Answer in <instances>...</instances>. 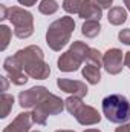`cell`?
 Segmentation results:
<instances>
[{
  "label": "cell",
  "mask_w": 130,
  "mask_h": 132,
  "mask_svg": "<svg viewBox=\"0 0 130 132\" xmlns=\"http://www.w3.org/2000/svg\"><path fill=\"white\" fill-rule=\"evenodd\" d=\"M124 65H126V66L130 69V51L124 54Z\"/></svg>",
  "instance_id": "26"
},
{
  "label": "cell",
  "mask_w": 130,
  "mask_h": 132,
  "mask_svg": "<svg viewBox=\"0 0 130 132\" xmlns=\"http://www.w3.org/2000/svg\"><path fill=\"white\" fill-rule=\"evenodd\" d=\"M75 22L72 17H61L52 22L46 31V43L52 51H61L70 40V35L73 32Z\"/></svg>",
  "instance_id": "3"
},
{
  "label": "cell",
  "mask_w": 130,
  "mask_h": 132,
  "mask_svg": "<svg viewBox=\"0 0 130 132\" xmlns=\"http://www.w3.org/2000/svg\"><path fill=\"white\" fill-rule=\"evenodd\" d=\"M32 132H40V131H32Z\"/></svg>",
  "instance_id": "30"
},
{
  "label": "cell",
  "mask_w": 130,
  "mask_h": 132,
  "mask_svg": "<svg viewBox=\"0 0 130 132\" xmlns=\"http://www.w3.org/2000/svg\"><path fill=\"white\" fill-rule=\"evenodd\" d=\"M20 5H25V6H34L37 3V0H18Z\"/></svg>",
  "instance_id": "25"
},
{
  "label": "cell",
  "mask_w": 130,
  "mask_h": 132,
  "mask_svg": "<svg viewBox=\"0 0 130 132\" xmlns=\"http://www.w3.org/2000/svg\"><path fill=\"white\" fill-rule=\"evenodd\" d=\"M3 69L5 72L8 74L9 80L17 85V86H22V85H26L28 83V75L20 69V66L15 63V60L12 57H8L5 62H3Z\"/></svg>",
  "instance_id": "11"
},
{
  "label": "cell",
  "mask_w": 130,
  "mask_h": 132,
  "mask_svg": "<svg viewBox=\"0 0 130 132\" xmlns=\"http://www.w3.org/2000/svg\"><path fill=\"white\" fill-rule=\"evenodd\" d=\"M57 85L61 91H64L70 95H75V97H86L87 95V86L84 81L81 80H69V78H58L57 80Z\"/></svg>",
  "instance_id": "10"
},
{
  "label": "cell",
  "mask_w": 130,
  "mask_h": 132,
  "mask_svg": "<svg viewBox=\"0 0 130 132\" xmlns=\"http://www.w3.org/2000/svg\"><path fill=\"white\" fill-rule=\"evenodd\" d=\"M12 59L20 66V69L31 78L46 80L51 74V68L44 62L43 49L37 45H31L23 49H18L12 55Z\"/></svg>",
  "instance_id": "1"
},
{
  "label": "cell",
  "mask_w": 130,
  "mask_h": 132,
  "mask_svg": "<svg viewBox=\"0 0 130 132\" xmlns=\"http://www.w3.org/2000/svg\"><path fill=\"white\" fill-rule=\"evenodd\" d=\"M118 38H119L121 43H124V45H130V28L121 29L119 34H118Z\"/></svg>",
  "instance_id": "22"
},
{
  "label": "cell",
  "mask_w": 130,
  "mask_h": 132,
  "mask_svg": "<svg viewBox=\"0 0 130 132\" xmlns=\"http://www.w3.org/2000/svg\"><path fill=\"white\" fill-rule=\"evenodd\" d=\"M84 132H101L99 129H87V131H84Z\"/></svg>",
  "instance_id": "28"
},
{
  "label": "cell",
  "mask_w": 130,
  "mask_h": 132,
  "mask_svg": "<svg viewBox=\"0 0 130 132\" xmlns=\"http://www.w3.org/2000/svg\"><path fill=\"white\" fill-rule=\"evenodd\" d=\"M11 37H12L11 29H9L6 25H2V26H0V42H2V43H0V51H5V49L8 48Z\"/></svg>",
  "instance_id": "21"
},
{
  "label": "cell",
  "mask_w": 130,
  "mask_h": 132,
  "mask_svg": "<svg viewBox=\"0 0 130 132\" xmlns=\"http://www.w3.org/2000/svg\"><path fill=\"white\" fill-rule=\"evenodd\" d=\"M101 9L103 8L99 5H97L95 0H84V3H83V6L80 9L78 15L81 19H84V20H98L99 22V19H101Z\"/></svg>",
  "instance_id": "13"
},
{
  "label": "cell",
  "mask_w": 130,
  "mask_h": 132,
  "mask_svg": "<svg viewBox=\"0 0 130 132\" xmlns=\"http://www.w3.org/2000/svg\"><path fill=\"white\" fill-rule=\"evenodd\" d=\"M83 77L90 83V85H98L101 80V72L99 68L90 63H86V66L83 68Z\"/></svg>",
  "instance_id": "15"
},
{
  "label": "cell",
  "mask_w": 130,
  "mask_h": 132,
  "mask_svg": "<svg viewBox=\"0 0 130 132\" xmlns=\"http://www.w3.org/2000/svg\"><path fill=\"white\" fill-rule=\"evenodd\" d=\"M0 11H2L0 19L11 20V23L14 25V34L18 38H28L34 34V17L29 11L20 8V6L6 8L3 5L0 6Z\"/></svg>",
  "instance_id": "2"
},
{
  "label": "cell",
  "mask_w": 130,
  "mask_h": 132,
  "mask_svg": "<svg viewBox=\"0 0 130 132\" xmlns=\"http://www.w3.org/2000/svg\"><path fill=\"white\" fill-rule=\"evenodd\" d=\"M38 11L44 15H52L58 11V3L55 0H41L38 5Z\"/></svg>",
  "instance_id": "18"
},
{
  "label": "cell",
  "mask_w": 130,
  "mask_h": 132,
  "mask_svg": "<svg viewBox=\"0 0 130 132\" xmlns=\"http://www.w3.org/2000/svg\"><path fill=\"white\" fill-rule=\"evenodd\" d=\"M123 63H124V55L123 51L118 48H112L103 54V66L112 75H116L123 71Z\"/></svg>",
  "instance_id": "8"
},
{
  "label": "cell",
  "mask_w": 130,
  "mask_h": 132,
  "mask_svg": "<svg viewBox=\"0 0 130 132\" xmlns=\"http://www.w3.org/2000/svg\"><path fill=\"white\" fill-rule=\"evenodd\" d=\"M107 19H109V23H112L115 26H119L127 20V11L124 8H121V6L110 8L109 14H107Z\"/></svg>",
  "instance_id": "14"
},
{
  "label": "cell",
  "mask_w": 130,
  "mask_h": 132,
  "mask_svg": "<svg viewBox=\"0 0 130 132\" xmlns=\"http://www.w3.org/2000/svg\"><path fill=\"white\" fill-rule=\"evenodd\" d=\"M64 101L51 94L49 91L41 97V100L37 103V106L34 108L32 114V121L37 125H46L48 121V117L49 115H57V114H61L63 109H64Z\"/></svg>",
  "instance_id": "5"
},
{
  "label": "cell",
  "mask_w": 130,
  "mask_h": 132,
  "mask_svg": "<svg viewBox=\"0 0 130 132\" xmlns=\"http://www.w3.org/2000/svg\"><path fill=\"white\" fill-rule=\"evenodd\" d=\"M103 114L112 123H127L130 120V103L121 94H110L103 100Z\"/></svg>",
  "instance_id": "4"
},
{
  "label": "cell",
  "mask_w": 130,
  "mask_h": 132,
  "mask_svg": "<svg viewBox=\"0 0 130 132\" xmlns=\"http://www.w3.org/2000/svg\"><path fill=\"white\" fill-rule=\"evenodd\" d=\"M89 49L90 48L84 42H80V40L73 42L70 45V48L64 54H61V57L58 59V62H57L58 69L61 72H73V71H77L83 65V62L86 60Z\"/></svg>",
  "instance_id": "7"
},
{
  "label": "cell",
  "mask_w": 130,
  "mask_h": 132,
  "mask_svg": "<svg viewBox=\"0 0 130 132\" xmlns=\"http://www.w3.org/2000/svg\"><path fill=\"white\" fill-rule=\"evenodd\" d=\"M12 104H14V97L9 95V94H2L0 97V117L2 118H6L9 111L12 109Z\"/></svg>",
  "instance_id": "17"
},
{
  "label": "cell",
  "mask_w": 130,
  "mask_h": 132,
  "mask_svg": "<svg viewBox=\"0 0 130 132\" xmlns=\"http://www.w3.org/2000/svg\"><path fill=\"white\" fill-rule=\"evenodd\" d=\"M115 132H130V123H124V125H121L119 128H116V131Z\"/></svg>",
  "instance_id": "24"
},
{
  "label": "cell",
  "mask_w": 130,
  "mask_h": 132,
  "mask_svg": "<svg viewBox=\"0 0 130 132\" xmlns=\"http://www.w3.org/2000/svg\"><path fill=\"white\" fill-rule=\"evenodd\" d=\"M48 92V89L44 86H34L28 91L20 92L18 95V104L23 109H29V108H35L37 103L41 100V97Z\"/></svg>",
  "instance_id": "9"
},
{
  "label": "cell",
  "mask_w": 130,
  "mask_h": 132,
  "mask_svg": "<svg viewBox=\"0 0 130 132\" xmlns=\"http://www.w3.org/2000/svg\"><path fill=\"white\" fill-rule=\"evenodd\" d=\"M64 104L66 109L69 111V114H72L77 118V121L83 126H92V125H97L101 121L99 112L95 108L84 104L80 97L70 95L67 100H64Z\"/></svg>",
  "instance_id": "6"
},
{
  "label": "cell",
  "mask_w": 130,
  "mask_h": 132,
  "mask_svg": "<svg viewBox=\"0 0 130 132\" xmlns=\"http://www.w3.org/2000/svg\"><path fill=\"white\" fill-rule=\"evenodd\" d=\"M86 62L90 63V65H95V66H98V68H101V66H103V54H101L98 49H95V48H90L89 52H87Z\"/></svg>",
  "instance_id": "20"
},
{
  "label": "cell",
  "mask_w": 130,
  "mask_h": 132,
  "mask_svg": "<svg viewBox=\"0 0 130 132\" xmlns=\"http://www.w3.org/2000/svg\"><path fill=\"white\" fill-rule=\"evenodd\" d=\"M84 0H63V9L69 14H78Z\"/></svg>",
  "instance_id": "19"
},
{
  "label": "cell",
  "mask_w": 130,
  "mask_h": 132,
  "mask_svg": "<svg viewBox=\"0 0 130 132\" xmlns=\"http://www.w3.org/2000/svg\"><path fill=\"white\" fill-rule=\"evenodd\" d=\"M97 2V5H99L103 9L104 8H110V5L113 3V0H95Z\"/></svg>",
  "instance_id": "23"
},
{
  "label": "cell",
  "mask_w": 130,
  "mask_h": 132,
  "mask_svg": "<svg viewBox=\"0 0 130 132\" xmlns=\"http://www.w3.org/2000/svg\"><path fill=\"white\" fill-rule=\"evenodd\" d=\"M55 132H75V131H66V129H60V131H55Z\"/></svg>",
  "instance_id": "29"
},
{
  "label": "cell",
  "mask_w": 130,
  "mask_h": 132,
  "mask_svg": "<svg viewBox=\"0 0 130 132\" xmlns=\"http://www.w3.org/2000/svg\"><path fill=\"white\" fill-rule=\"evenodd\" d=\"M124 5L127 6V9L130 11V0H124Z\"/></svg>",
  "instance_id": "27"
},
{
  "label": "cell",
  "mask_w": 130,
  "mask_h": 132,
  "mask_svg": "<svg viewBox=\"0 0 130 132\" xmlns=\"http://www.w3.org/2000/svg\"><path fill=\"white\" fill-rule=\"evenodd\" d=\"M32 114L29 112H22L18 114L12 123H9L3 132H29V128L32 125Z\"/></svg>",
  "instance_id": "12"
},
{
  "label": "cell",
  "mask_w": 130,
  "mask_h": 132,
  "mask_svg": "<svg viewBox=\"0 0 130 132\" xmlns=\"http://www.w3.org/2000/svg\"><path fill=\"white\" fill-rule=\"evenodd\" d=\"M81 32L87 38H95L98 34L101 32V25H99L98 20H86L83 28H81Z\"/></svg>",
  "instance_id": "16"
}]
</instances>
